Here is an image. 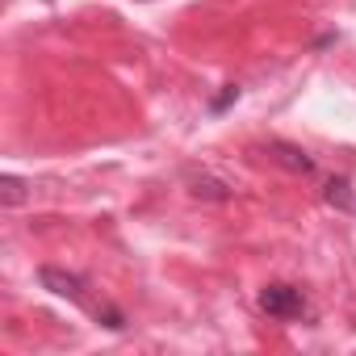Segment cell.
Returning <instances> with one entry per match:
<instances>
[{
    "mask_svg": "<svg viewBox=\"0 0 356 356\" xmlns=\"http://www.w3.org/2000/svg\"><path fill=\"white\" fill-rule=\"evenodd\" d=\"M256 302H260V310H264L268 318H277V323H293V318H306V314H310V302H306V293H302L298 285H264Z\"/></svg>",
    "mask_w": 356,
    "mask_h": 356,
    "instance_id": "1",
    "label": "cell"
},
{
    "mask_svg": "<svg viewBox=\"0 0 356 356\" xmlns=\"http://www.w3.org/2000/svg\"><path fill=\"white\" fill-rule=\"evenodd\" d=\"M38 285L51 289L55 298H67L72 306H88V281H84L80 273H67V268H59V264H42V268H38Z\"/></svg>",
    "mask_w": 356,
    "mask_h": 356,
    "instance_id": "2",
    "label": "cell"
},
{
    "mask_svg": "<svg viewBox=\"0 0 356 356\" xmlns=\"http://www.w3.org/2000/svg\"><path fill=\"white\" fill-rule=\"evenodd\" d=\"M181 176H185V189H189L197 202H231V197H235V185L222 181V176L210 172V168H185Z\"/></svg>",
    "mask_w": 356,
    "mask_h": 356,
    "instance_id": "3",
    "label": "cell"
},
{
    "mask_svg": "<svg viewBox=\"0 0 356 356\" xmlns=\"http://www.w3.org/2000/svg\"><path fill=\"white\" fill-rule=\"evenodd\" d=\"M273 163H281L285 172H293V176H314L318 172V163L302 151V147H293V143H281V138H268L264 147H260Z\"/></svg>",
    "mask_w": 356,
    "mask_h": 356,
    "instance_id": "4",
    "label": "cell"
},
{
    "mask_svg": "<svg viewBox=\"0 0 356 356\" xmlns=\"http://www.w3.org/2000/svg\"><path fill=\"white\" fill-rule=\"evenodd\" d=\"M323 202L335 206V210H356V193H352L348 176H331V181L323 185Z\"/></svg>",
    "mask_w": 356,
    "mask_h": 356,
    "instance_id": "5",
    "label": "cell"
},
{
    "mask_svg": "<svg viewBox=\"0 0 356 356\" xmlns=\"http://www.w3.org/2000/svg\"><path fill=\"white\" fill-rule=\"evenodd\" d=\"M26 197H30V181H22V176H13V172L0 176V206L5 210H17Z\"/></svg>",
    "mask_w": 356,
    "mask_h": 356,
    "instance_id": "6",
    "label": "cell"
},
{
    "mask_svg": "<svg viewBox=\"0 0 356 356\" xmlns=\"http://www.w3.org/2000/svg\"><path fill=\"white\" fill-rule=\"evenodd\" d=\"M92 314H97V323H101V327H109V331H126V314H122L118 306H109V302H101V306H97Z\"/></svg>",
    "mask_w": 356,
    "mask_h": 356,
    "instance_id": "7",
    "label": "cell"
},
{
    "mask_svg": "<svg viewBox=\"0 0 356 356\" xmlns=\"http://www.w3.org/2000/svg\"><path fill=\"white\" fill-rule=\"evenodd\" d=\"M239 97H243V88H239V84H222V92H218L206 109H210V113H222V109H227V105H235Z\"/></svg>",
    "mask_w": 356,
    "mask_h": 356,
    "instance_id": "8",
    "label": "cell"
}]
</instances>
